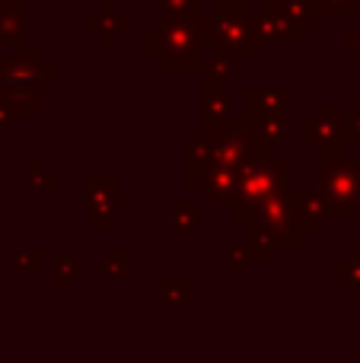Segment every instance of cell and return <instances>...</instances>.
<instances>
[{"label": "cell", "instance_id": "obj_1", "mask_svg": "<svg viewBox=\"0 0 360 363\" xmlns=\"http://www.w3.org/2000/svg\"><path fill=\"white\" fill-rule=\"evenodd\" d=\"M204 19L195 13H169L157 29L147 32V55L157 57L163 70H198L204 67Z\"/></svg>", "mask_w": 360, "mask_h": 363}, {"label": "cell", "instance_id": "obj_2", "mask_svg": "<svg viewBox=\"0 0 360 363\" xmlns=\"http://www.w3.org/2000/svg\"><path fill=\"white\" fill-rule=\"evenodd\" d=\"M284 182H287V166L284 163H278L271 153H265V157L255 153V160L242 169L240 191H236V198H233V213L236 217H249V213H255L271 194H278L281 188H284Z\"/></svg>", "mask_w": 360, "mask_h": 363}, {"label": "cell", "instance_id": "obj_3", "mask_svg": "<svg viewBox=\"0 0 360 363\" xmlns=\"http://www.w3.org/2000/svg\"><path fill=\"white\" fill-rule=\"evenodd\" d=\"M204 35L217 45L223 57H255L259 55V32L236 6H217L214 16L204 19Z\"/></svg>", "mask_w": 360, "mask_h": 363}, {"label": "cell", "instance_id": "obj_4", "mask_svg": "<svg viewBox=\"0 0 360 363\" xmlns=\"http://www.w3.org/2000/svg\"><path fill=\"white\" fill-rule=\"evenodd\" d=\"M319 179H322V191L329 194L335 217H360V163H344L342 157H322Z\"/></svg>", "mask_w": 360, "mask_h": 363}, {"label": "cell", "instance_id": "obj_5", "mask_svg": "<svg viewBox=\"0 0 360 363\" xmlns=\"http://www.w3.org/2000/svg\"><path fill=\"white\" fill-rule=\"evenodd\" d=\"M0 80L10 86H26V89H45L55 83V64L45 61L42 48H16L13 57L0 61Z\"/></svg>", "mask_w": 360, "mask_h": 363}, {"label": "cell", "instance_id": "obj_6", "mask_svg": "<svg viewBox=\"0 0 360 363\" xmlns=\"http://www.w3.org/2000/svg\"><path fill=\"white\" fill-rule=\"evenodd\" d=\"M303 140L322 150V157H342L344 144H348V131L338 118H332L329 106H319V112L313 118H306L303 125Z\"/></svg>", "mask_w": 360, "mask_h": 363}, {"label": "cell", "instance_id": "obj_7", "mask_svg": "<svg viewBox=\"0 0 360 363\" xmlns=\"http://www.w3.org/2000/svg\"><path fill=\"white\" fill-rule=\"evenodd\" d=\"M252 23H255V32H259V42H274V45L281 42L293 45L300 42V32H303V26L287 13V6H274L271 0L265 6H259Z\"/></svg>", "mask_w": 360, "mask_h": 363}, {"label": "cell", "instance_id": "obj_8", "mask_svg": "<svg viewBox=\"0 0 360 363\" xmlns=\"http://www.w3.org/2000/svg\"><path fill=\"white\" fill-rule=\"evenodd\" d=\"M240 179L242 172L233 169V166H223V163H214L208 172H204V198L214 201V204H223V201H233L236 191H240Z\"/></svg>", "mask_w": 360, "mask_h": 363}, {"label": "cell", "instance_id": "obj_9", "mask_svg": "<svg viewBox=\"0 0 360 363\" xmlns=\"http://www.w3.org/2000/svg\"><path fill=\"white\" fill-rule=\"evenodd\" d=\"M26 23H29V6L19 0H6L0 4V42L19 45L26 35Z\"/></svg>", "mask_w": 360, "mask_h": 363}, {"label": "cell", "instance_id": "obj_10", "mask_svg": "<svg viewBox=\"0 0 360 363\" xmlns=\"http://www.w3.org/2000/svg\"><path fill=\"white\" fill-rule=\"evenodd\" d=\"M246 108H249V115H255V118L281 115L284 112V93H281V89H249Z\"/></svg>", "mask_w": 360, "mask_h": 363}, {"label": "cell", "instance_id": "obj_11", "mask_svg": "<svg viewBox=\"0 0 360 363\" xmlns=\"http://www.w3.org/2000/svg\"><path fill=\"white\" fill-rule=\"evenodd\" d=\"M287 138V121L281 115H268V118H255V140L261 147H274Z\"/></svg>", "mask_w": 360, "mask_h": 363}, {"label": "cell", "instance_id": "obj_12", "mask_svg": "<svg viewBox=\"0 0 360 363\" xmlns=\"http://www.w3.org/2000/svg\"><path fill=\"white\" fill-rule=\"evenodd\" d=\"M13 264H16L19 274L38 277V274H42V249H35V245L16 249V252H13Z\"/></svg>", "mask_w": 360, "mask_h": 363}, {"label": "cell", "instance_id": "obj_13", "mask_svg": "<svg viewBox=\"0 0 360 363\" xmlns=\"http://www.w3.org/2000/svg\"><path fill=\"white\" fill-rule=\"evenodd\" d=\"M284 6H287V13H291V16L303 26V29H313V26H316V19H319V10H322V6H319V0H287Z\"/></svg>", "mask_w": 360, "mask_h": 363}, {"label": "cell", "instance_id": "obj_14", "mask_svg": "<svg viewBox=\"0 0 360 363\" xmlns=\"http://www.w3.org/2000/svg\"><path fill=\"white\" fill-rule=\"evenodd\" d=\"M204 83L208 86H230V67H227V57L217 55L210 61H204Z\"/></svg>", "mask_w": 360, "mask_h": 363}, {"label": "cell", "instance_id": "obj_15", "mask_svg": "<svg viewBox=\"0 0 360 363\" xmlns=\"http://www.w3.org/2000/svg\"><path fill=\"white\" fill-rule=\"evenodd\" d=\"M74 274H80V264L70 262V252L61 249V252H57V284H61V290L70 287V277H74Z\"/></svg>", "mask_w": 360, "mask_h": 363}, {"label": "cell", "instance_id": "obj_16", "mask_svg": "<svg viewBox=\"0 0 360 363\" xmlns=\"http://www.w3.org/2000/svg\"><path fill=\"white\" fill-rule=\"evenodd\" d=\"M338 274L348 277L351 290H360V249L357 252H348V258L342 262V268H338Z\"/></svg>", "mask_w": 360, "mask_h": 363}, {"label": "cell", "instance_id": "obj_17", "mask_svg": "<svg viewBox=\"0 0 360 363\" xmlns=\"http://www.w3.org/2000/svg\"><path fill=\"white\" fill-rule=\"evenodd\" d=\"M195 226H198V207H195V204H182V207H176V230L191 233Z\"/></svg>", "mask_w": 360, "mask_h": 363}, {"label": "cell", "instance_id": "obj_18", "mask_svg": "<svg viewBox=\"0 0 360 363\" xmlns=\"http://www.w3.org/2000/svg\"><path fill=\"white\" fill-rule=\"evenodd\" d=\"M325 13H342V16H351V13L360 10V0H319Z\"/></svg>", "mask_w": 360, "mask_h": 363}, {"label": "cell", "instance_id": "obj_19", "mask_svg": "<svg viewBox=\"0 0 360 363\" xmlns=\"http://www.w3.org/2000/svg\"><path fill=\"white\" fill-rule=\"evenodd\" d=\"M344 131H348V140H357L360 144V102L348 106V115H344Z\"/></svg>", "mask_w": 360, "mask_h": 363}, {"label": "cell", "instance_id": "obj_20", "mask_svg": "<svg viewBox=\"0 0 360 363\" xmlns=\"http://www.w3.org/2000/svg\"><path fill=\"white\" fill-rule=\"evenodd\" d=\"M29 182L35 188H55V176H45L42 163H29Z\"/></svg>", "mask_w": 360, "mask_h": 363}, {"label": "cell", "instance_id": "obj_21", "mask_svg": "<svg viewBox=\"0 0 360 363\" xmlns=\"http://www.w3.org/2000/svg\"><path fill=\"white\" fill-rule=\"evenodd\" d=\"M166 13H195V0H159Z\"/></svg>", "mask_w": 360, "mask_h": 363}, {"label": "cell", "instance_id": "obj_22", "mask_svg": "<svg viewBox=\"0 0 360 363\" xmlns=\"http://www.w3.org/2000/svg\"><path fill=\"white\" fill-rule=\"evenodd\" d=\"M348 55L360 57V32H351V35H348Z\"/></svg>", "mask_w": 360, "mask_h": 363}, {"label": "cell", "instance_id": "obj_23", "mask_svg": "<svg viewBox=\"0 0 360 363\" xmlns=\"http://www.w3.org/2000/svg\"><path fill=\"white\" fill-rule=\"evenodd\" d=\"M10 121H13V112L0 102V128H10Z\"/></svg>", "mask_w": 360, "mask_h": 363}, {"label": "cell", "instance_id": "obj_24", "mask_svg": "<svg viewBox=\"0 0 360 363\" xmlns=\"http://www.w3.org/2000/svg\"><path fill=\"white\" fill-rule=\"evenodd\" d=\"M214 4H217V6H233L236 0H214Z\"/></svg>", "mask_w": 360, "mask_h": 363}, {"label": "cell", "instance_id": "obj_25", "mask_svg": "<svg viewBox=\"0 0 360 363\" xmlns=\"http://www.w3.org/2000/svg\"><path fill=\"white\" fill-rule=\"evenodd\" d=\"M268 4V0H255V6H265Z\"/></svg>", "mask_w": 360, "mask_h": 363}]
</instances>
